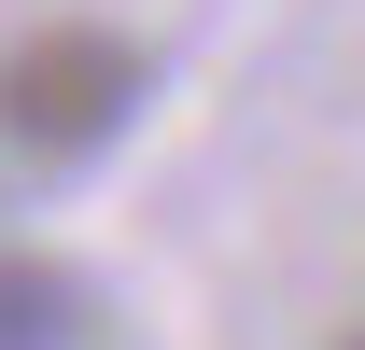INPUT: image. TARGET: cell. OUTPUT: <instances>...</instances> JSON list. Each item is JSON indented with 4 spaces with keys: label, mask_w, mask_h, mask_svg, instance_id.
<instances>
[{
    "label": "cell",
    "mask_w": 365,
    "mask_h": 350,
    "mask_svg": "<svg viewBox=\"0 0 365 350\" xmlns=\"http://www.w3.org/2000/svg\"><path fill=\"white\" fill-rule=\"evenodd\" d=\"M71 336H85V280L0 253V350H71Z\"/></svg>",
    "instance_id": "obj_2"
},
{
    "label": "cell",
    "mask_w": 365,
    "mask_h": 350,
    "mask_svg": "<svg viewBox=\"0 0 365 350\" xmlns=\"http://www.w3.org/2000/svg\"><path fill=\"white\" fill-rule=\"evenodd\" d=\"M351 350H365V336H351Z\"/></svg>",
    "instance_id": "obj_3"
},
{
    "label": "cell",
    "mask_w": 365,
    "mask_h": 350,
    "mask_svg": "<svg viewBox=\"0 0 365 350\" xmlns=\"http://www.w3.org/2000/svg\"><path fill=\"white\" fill-rule=\"evenodd\" d=\"M140 43H113V28H43V43L0 56V140H29V154H98V140H127L140 112Z\"/></svg>",
    "instance_id": "obj_1"
}]
</instances>
